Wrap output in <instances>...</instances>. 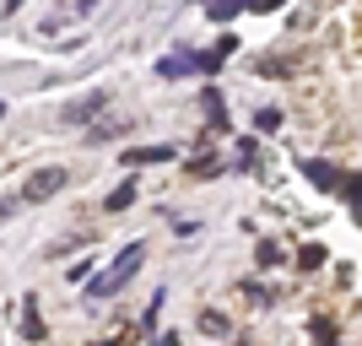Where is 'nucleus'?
I'll return each instance as SVG.
<instances>
[{"instance_id": "nucleus-1", "label": "nucleus", "mask_w": 362, "mask_h": 346, "mask_svg": "<svg viewBox=\"0 0 362 346\" xmlns=\"http://www.w3.org/2000/svg\"><path fill=\"white\" fill-rule=\"evenodd\" d=\"M141 260H146V243H141V238H136V243H124V255L114 260L103 276H92V298H114V292H119V287L141 271Z\"/></svg>"}, {"instance_id": "nucleus-2", "label": "nucleus", "mask_w": 362, "mask_h": 346, "mask_svg": "<svg viewBox=\"0 0 362 346\" xmlns=\"http://www.w3.org/2000/svg\"><path fill=\"white\" fill-rule=\"evenodd\" d=\"M65 184H71V173H65V168H38V173L22 184V200H33V206H38V200H54Z\"/></svg>"}, {"instance_id": "nucleus-3", "label": "nucleus", "mask_w": 362, "mask_h": 346, "mask_svg": "<svg viewBox=\"0 0 362 346\" xmlns=\"http://www.w3.org/2000/svg\"><path fill=\"white\" fill-rule=\"evenodd\" d=\"M108 98H114V92H108V87H98V92H87V98L65 103V114H60V120H65V125H87V120H98V114L108 108Z\"/></svg>"}, {"instance_id": "nucleus-4", "label": "nucleus", "mask_w": 362, "mask_h": 346, "mask_svg": "<svg viewBox=\"0 0 362 346\" xmlns=\"http://www.w3.org/2000/svg\"><path fill=\"white\" fill-rule=\"evenodd\" d=\"M195 71H200V54H189V49H173V54L157 60V76H163V81H179V76H195Z\"/></svg>"}, {"instance_id": "nucleus-5", "label": "nucleus", "mask_w": 362, "mask_h": 346, "mask_svg": "<svg viewBox=\"0 0 362 346\" xmlns=\"http://www.w3.org/2000/svg\"><path fill=\"white\" fill-rule=\"evenodd\" d=\"M200 103H206V120H211V130H227V103H222V92L206 87V92H200Z\"/></svg>"}, {"instance_id": "nucleus-6", "label": "nucleus", "mask_w": 362, "mask_h": 346, "mask_svg": "<svg viewBox=\"0 0 362 346\" xmlns=\"http://www.w3.org/2000/svg\"><path fill=\"white\" fill-rule=\"evenodd\" d=\"M173 157V146H136V151H124V163L130 168H151V163H168Z\"/></svg>"}, {"instance_id": "nucleus-7", "label": "nucleus", "mask_w": 362, "mask_h": 346, "mask_svg": "<svg viewBox=\"0 0 362 346\" xmlns=\"http://www.w3.org/2000/svg\"><path fill=\"white\" fill-rule=\"evenodd\" d=\"M22 335H28V341H44V319H38V298H28V308H22Z\"/></svg>"}, {"instance_id": "nucleus-8", "label": "nucleus", "mask_w": 362, "mask_h": 346, "mask_svg": "<svg viewBox=\"0 0 362 346\" xmlns=\"http://www.w3.org/2000/svg\"><path fill=\"white\" fill-rule=\"evenodd\" d=\"M303 173H308V179H314L319 190H335V184H341V179H335V168H330V163H303Z\"/></svg>"}, {"instance_id": "nucleus-9", "label": "nucleus", "mask_w": 362, "mask_h": 346, "mask_svg": "<svg viewBox=\"0 0 362 346\" xmlns=\"http://www.w3.org/2000/svg\"><path fill=\"white\" fill-rule=\"evenodd\" d=\"M130 200H136V179H124L119 190H108V211H124Z\"/></svg>"}, {"instance_id": "nucleus-10", "label": "nucleus", "mask_w": 362, "mask_h": 346, "mask_svg": "<svg viewBox=\"0 0 362 346\" xmlns=\"http://www.w3.org/2000/svg\"><path fill=\"white\" fill-rule=\"evenodd\" d=\"M233 168H238V173L259 168V151H255V141H238V157H233Z\"/></svg>"}, {"instance_id": "nucleus-11", "label": "nucleus", "mask_w": 362, "mask_h": 346, "mask_svg": "<svg viewBox=\"0 0 362 346\" xmlns=\"http://www.w3.org/2000/svg\"><path fill=\"white\" fill-rule=\"evenodd\" d=\"M189 173H195V179H216V173H222V163H216V157H195V163H189Z\"/></svg>"}, {"instance_id": "nucleus-12", "label": "nucleus", "mask_w": 362, "mask_h": 346, "mask_svg": "<svg viewBox=\"0 0 362 346\" xmlns=\"http://www.w3.org/2000/svg\"><path fill=\"white\" fill-rule=\"evenodd\" d=\"M298 265H303V271H314V265H325V249H319V243H308V249H298Z\"/></svg>"}, {"instance_id": "nucleus-13", "label": "nucleus", "mask_w": 362, "mask_h": 346, "mask_svg": "<svg viewBox=\"0 0 362 346\" xmlns=\"http://www.w3.org/2000/svg\"><path fill=\"white\" fill-rule=\"evenodd\" d=\"M346 206L362 217V173H351V179H346Z\"/></svg>"}, {"instance_id": "nucleus-14", "label": "nucleus", "mask_w": 362, "mask_h": 346, "mask_svg": "<svg viewBox=\"0 0 362 346\" xmlns=\"http://www.w3.org/2000/svg\"><path fill=\"white\" fill-rule=\"evenodd\" d=\"M200 330H206V335H227V319L206 308V314H200Z\"/></svg>"}, {"instance_id": "nucleus-15", "label": "nucleus", "mask_w": 362, "mask_h": 346, "mask_svg": "<svg viewBox=\"0 0 362 346\" xmlns=\"http://www.w3.org/2000/svg\"><path fill=\"white\" fill-rule=\"evenodd\" d=\"M259 265H281V243H271V238L259 243Z\"/></svg>"}, {"instance_id": "nucleus-16", "label": "nucleus", "mask_w": 362, "mask_h": 346, "mask_svg": "<svg viewBox=\"0 0 362 346\" xmlns=\"http://www.w3.org/2000/svg\"><path fill=\"white\" fill-rule=\"evenodd\" d=\"M114 136H124V125H114V120H108V125H92V141H114Z\"/></svg>"}, {"instance_id": "nucleus-17", "label": "nucleus", "mask_w": 362, "mask_h": 346, "mask_svg": "<svg viewBox=\"0 0 362 346\" xmlns=\"http://www.w3.org/2000/svg\"><path fill=\"white\" fill-rule=\"evenodd\" d=\"M255 125H259V130H276V125H281V108H259Z\"/></svg>"}, {"instance_id": "nucleus-18", "label": "nucleus", "mask_w": 362, "mask_h": 346, "mask_svg": "<svg viewBox=\"0 0 362 346\" xmlns=\"http://www.w3.org/2000/svg\"><path fill=\"white\" fill-rule=\"evenodd\" d=\"M16 200H22V195H6V200H0V222H6V217L16 211Z\"/></svg>"}, {"instance_id": "nucleus-19", "label": "nucleus", "mask_w": 362, "mask_h": 346, "mask_svg": "<svg viewBox=\"0 0 362 346\" xmlns=\"http://www.w3.org/2000/svg\"><path fill=\"white\" fill-rule=\"evenodd\" d=\"M157 346H184V341H179L173 330H168V335H157Z\"/></svg>"}, {"instance_id": "nucleus-20", "label": "nucleus", "mask_w": 362, "mask_h": 346, "mask_svg": "<svg viewBox=\"0 0 362 346\" xmlns=\"http://www.w3.org/2000/svg\"><path fill=\"white\" fill-rule=\"evenodd\" d=\"M0 114H6V108H0Z\"/></svg>"}]
</instances>
